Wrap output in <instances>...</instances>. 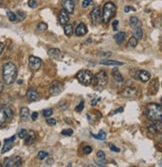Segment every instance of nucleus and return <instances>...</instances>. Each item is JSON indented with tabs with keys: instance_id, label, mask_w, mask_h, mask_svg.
Instances as JSON below:
<instances>
[{
	"instance_id": "obj_1",
	"label": "nucleus",
	"mask_w": 162,
	"mask_h": 167,
	"mask_svg": "<svg viewBox=\"0 0 162 167\" xmlns=\"http://www.w3.org/2000/svg\"><path fill=\"white\" fill-rule=\"evenodd\" d=\"M2 76H3V80L5 84H13L16 80V77H17V68H16L15 64H13L12 62H7V63L4 64Z\"/></svg>"
},
{
	"instance_id": "obj_2",
	"label": "nucleus",
	"mask_w": 162,
	"mask_h": 167,
	"mask_svg": "<svg viewBox=\"0 0 162 167\" xmlns=\"http://www.w3.org/2000/svg\"><path fill=\"white\" fill-rule=\"evenodd\" d=\"M146 115L147 117L152 121L161 120L162 116V107L160 104L150 103L146 107Z\"/></svg>"
},
{
	"instance_id": "obj_3",
	"label": "nucleus",
	"mask_w": 162,
	"mask_h": 167,
	"mask_svg": "<svg viewBox=\"0 0 162 167\" xmlns=\"http://www.w3.org/2000/svg\"><path fill=\"white\" fill-rule=\"evenodd\" d=\"M116 14V6L113 2H107L103 7L102 21L103 23H108Z\"/></svg>"
},
{
	"instance_id": "obj_4",
	"label": "nucleus",
	"mask_w": 162,
	"mask_h": 167,
	"mask_svg": "<svg viewBox=\"0 0 162 167\" xmlns=\"http://www.w3.org/2000/svg\"><path fill=\"white\" fill-rule=\"evenodd\" d=\"M107 81H108L107 74L104 71H100V72H98L95 76H93L92 84L94 85L96 90H102V89H104V87L106 86Z\"/></svg>"
},
{
	"instance_id": "obj_5",
	"label": "nucleus",
	"mask_w": 162,
	"mask_h": 167,
	"mask_svg": "<svg viewBox=\"0 0 162 167\" xmlns=\"http://www.w3.org/2000/svg\"><path fill=\"white\" fill-rule=\"evenodd\" d=\"M13 116V112L10 107L6 105H0V127L4 126Z\"/></svg>"
},
{
	"instance_id": "obj_6",
	"label": "nucleus",
	"mask_w": 162,
	"mask_h": 167,
	"mask_svg": "<svg viewBox=\"0 0 162 167\" xmlns=\"http://www.w3.org/2000/svg\"><path fill=\"white\" fill-rule=\"evenodd\" d=\"M77 80L83 85H91L93 80V74L89 70H80L76 75Z\"/></svg>"
},
{
	"instance_id": "obj_7",
	"label": "nucleus",
	"mask_w": 162,
	"mask_h": 167,
	"mask_svg": "<svg viewBox=\"0 0 162 167\" xmlns=\"http://www.w3.org/2000/svg\"><path fill=\"white\" fill-rule=\"evenodd\" d=\"M22 164V159L19 156H11L4 159L3 166L5 167H19Z\"/></svg>"
},
{
	"instance_id": "obj_8",
	"label": "nucleus",
	"mask_w": 162,
	"mask_h": 167,
	"mask_svg": "<svg viewBox=\"0 0 162 167\" xmlns=\"http://www.w3.org/2000/svg\"><path fill=\"white\" fill-rule=\"evenodd\" d=\"M63 89H64V86H63L62 83L58 82V81H54V82H52L51 85H50L49 92L51 95L56 96V95L60 94V93L63 91Z\"/></svg>"
},
{
	"instance_id": "obj_9",
	"label": "nucleus",
	"mask_w": 162,
	"mask_h": 167,
	"mask_svg": "<svg viewBox=\"0 0 162 167\" xmlns=\"http://www.w3.org/2000/svg\"><path fill=\"white\" fill-rule=\"evenodd\" d=\"M90 18L93 24H98L101 19V10L99 7H94L92 11L90 12Z\"/></svg>"
},
{
	"instance_id": "obj_10",
	"label": "nucleus",
	"mask_w": 162,
	"mask_h": 167,
	"mask_svg": "<svg viewBox=\"0 0 162 167\" xmlns=\"http://www.w3.org/2000/svg\"><path fill=\"white\" fill-rule=\"evenodd\" d=\"M41 66V59L39 57H35V56H30L29 57V67L32 70L36 71L40 68Z\"/></svg>"
},
{
	"instance_id": "obj_11",
	"label": "nucleus",
	"mask_w": 162,
	"mask_h": 167,
	"mask_svg": "<svg viewBox=\"0 0 162 167\" xmlns=\"http://www.w3.org/2000/svg\"><path fill=\"white\" fill-rule=\"evenodd\" d=\"M15 138H16V136L15 135H13V136L10 137V138H7L4 140V146H3V149H2V151H1L2 154L6 153V152H8L10 149H11L12 146H13V144H14Z\"/></svg>"
},
{
	"instance_id": "obj_12",
	"label": "nucleus",
	"mask_w": 162,
	"mask_h": 167,
	"mask_svg": "<svg viewBox=\"0 0 162 167\" xmlns=\"http://www.w3.org/2000/svg\"><path fill=\"white\" fill-rule=\"evenodd\" d=\"M63 5V8L64 10L67 12L68 14H71L74 12V9H75V4L73 2V0H64L62 3Z\"/></svg>"
},
{
	"instance_id": "obj_13",
	"label": "nucleus",
	"mask_w": 162,
	"mask_h": 167,
	"mask_svg": "<svg viewBox=\"0 0 162 167\" xmlns=\"http://www.w3.org/2000/svg\"><path fill=\"white\" fill-rule=\"evenodd\" d=\"M58 20L61 25H65L69 22V14L64 9H61L58 13Z\"/></svg>"
},
{
	"instance_id": "obj_14",
	"label": "nucleus",
	"mask_w": 162,
	"mask_h": 167,
	"mask_svg": "<svg viewBox=\"0 0 162 167\" xmlns=\"http://www.w3.org/2000/svg\"><path fill=\"white\" fill-rule=\"evenodd\" d=\"M27 99L30 102L37 101V100L40 99V95L35 89H29L28 92H27Z\"/></svg>"
},
{
	"instance_id": "obj_15",
	"label": "nucleus",
	"mask_w": 162,
	"mask_h": 167,
	"mask_svg": "<svg viewBox=\"0 0 162 167\" xmlns=\"http://www.w3.org/2000/svg\"><path fill=\"white\" fill-rule=\"evenodd\" d=\"M25 139V144L26 145H30V144H32L33 142L35 141V139H36V134H35L34 131H27V134L26 136L24 137Z\"/></svg>"
},
{
	"instance_id": "obj_16",
	"label": "nucleus",
	"mask_w": 162,
	"mask_h": 167,
	"mask_svg": "<svg viewBox=\"0 0 162 167\" xmlns=\"http://www.w3.org/2000/svg\"><path fill=\"white\" fill-rule=\"evenodd\" d=\"M87 32H88V29L84 23H80L76 27V29H75V34H76L77 36H83V35H85Z\"/></svg>"
},
{
	"instance_id": "obj_17",
	"label": "nucleus",
	"mask_w": 162,
	"mask_h": 167,
	"mask_svg": "<svg viewBox=\"0 0 162 167\" xmlns=\"http://www.w3.org/2000/svg\"><path fill=\"white\" fill-rule=\"evenodd\" d=\"M158 80L157 79H154V80L151 81L150 85L148 87V92L150 94H156L157 91H158Z\"/></svg>"
},
{
	"instance_id": "obj_18",
	"label": "nucleus",
	"mask_w": 162,
	"mask_h": 167,
	"mask_svg": "<svg viewBox=\"0 0 162 167\" xmlns=\"http://www.w3.org/2000/svg\"><path fill=\"white\" fill-rule=\"evenodd\" d=\"M97 163H98V166H105L104 164L106 163V158H105V153L103 151H98L97 152Z\"/></svg>"
},
{
	"instance_id": "obj_19",
	"label": "nucleus",
	"mask_w": 162,
	"mask_h": 167,
	"mask_svg": "<svg viewBox=\"0 0 162 167\" xmlns=\"http://www.w3.org/2000/svg\"><path fill=\"white\" fill-rule=\"evenodd\" d=\"M137 77L142 82H147L150 79V74H149V72L145 71V70H140V71H138Z\"/></svg>"
},
{
	"instance_id": "obj_20",
	"label": "nucleus",
	"mask_w": 162,
	"mask_h": 167,
	"mask_svg": "<svg viewBox=\"0 0 162 167\" xmlns=\"http://www.w3.org/2000/svg\"><path fill=\"white\" fill-rule=\"evenodd\" d=\"M29 114L30 111L27 107H22L20 109V118L22 121H27L29 119Z\"/></svg>"
},
{
	"instance_id": "obj_21",
	"label": "nucleus",
	"mask_w": 162,
	"mask_h": 167,
	"mask_svg": "<svg viewBox=\"0 0 162 167\" xmlns=\"http://www.w3.org/2000/svg\"><path fill=\"white\" fill-rule=\"evenodd\" d=\"M136 89L134 87H127L124 91V96L127 98H132L136 96Z\"/></svg>"
},
{
	"instance_id": "obj_22",
	"label": "nucleus",
	"mask_w": 162,
	"mask_h": 167,
	"mask_svg": "<svg viewBox=\"0 0 162 167\" xmlns=\"http://www.w3.org/2000/svg\"><path fill=\"white\" fill-rule=\"evenodd\" d=\"M148 129H149V131H150V132H152V133L160 132V131H161V123H160V120L158 121V123H154V124L149 125Z\"/></svg>"
},
{
	"instance_id": "obj_23",
	"label": "nucleus",
	"mask_w": 162,
	"mask_h": 167,
	"mask_svg": "<svg viewBox=\"0 0 162 167\" xmlns=\"http://www.w3.org/2000/svg\"><path fill=\"white\" fill-rule=\"evenodd\" d=\"M112 76L114 78V80L117 81V82H122L123 81V77H122L121 73L119 72V70L117 68H114L112 70Z\"/></svg>"
},
{
	"instance_id": "obj_24",
	"label": "nucleus",
	"mask_w": 162,
	"mask_h": 167,
	"mask_svg": "<svg viewBox=\"0 0 162 167\" xmlns=\"http://www.w3.org/2000/svg\"><path fill=\"white\" fill-rule=\"evenodd\" d=\"M125 39V32H118L114 35V40L117 42V44H121Z\"/></svg>"
},
{
	"instance_id": "obj_25",
	"label": "nucleus",
	"mask_w": 162,
	"mask_h": 167,
	"mask_svg": "<svg viewBox=\"0 0 162 167\" xmlns=\"http://www.w3.org/2000/svg\"><path fill=\"white\" fill-rule=\"evenodd\" d=\"M142 35H143V31H142L141 27L140 26L135 27V28H134V31H133V36L135 37L136 39H141Z\"/></svg>"
},
{
	"instance_id": "obj_26",
	"label": "nucleus",
	"mask_w": 162,
	"mask_h": 167,
	"mask_svg": "<svg viewBox=\"0 0 162 167\" xmlns=\"http://www.w3.org/2000/svg\"><path fill=\"white\" fill-rule=\"evenodd\" d=\"M100 64L103 65H123V62L115 61V60H102L100 61Z\"/></svg>"
},
{
	"instance_id": "obj_27",
	"label": "nucleus",
	"mask_w": 162,
	"mask_h": 167,
	"mask_svg": "<svg viewBox=\"0 0 162 167\" xmlns=\"http://www.w3.org/2000/svg\"><path fill=\"white\" fill-rule=\"evenodd\" d=\"M64 33L66 36H71L73 34V27L71 24H65L64 25Z\"/></svg>"
},
{
	"instance_id": "obj_28",
	"label": "nucleus",
	"mask_w": 162,
	"mask_h": 167,
	"mask_svg": "<svg viewBox=\"0 0 162 167\" xmlns=\"http://www.w3.org/2000/svg\"><path fill=\"white\" fill-rule=\"evenodd\" d=\"M48 28V25L46 23H44V22H40V23H38L36 27V32L38 33H42L44 32V31H46Z\"/></svg>"
},
{
	"instance_id": "obj_29",
	"label": "nucleus",
	"mask_w": 162,
	"mask_h": 167,
	"mask_svg": "<svg viewBox=\"0 0 162 167\" xmlns=\"http://www.w3.org/2000/svg\"><path fill=\"white\" fill-rule=\"evenodd\" d=\"M60 50L59 49H50L49 51H48V55L50 56V57H52V58H58L59 57V55H60Z\"/></svg>"
},
{
	"instance_id": "obj_30",
	"label": "nucleus",
	"mask_w": 162,
	"mask_h": 167,
	"mask_svg": "<svg viewBox=\"0 0 162 167\" xmlns=\"http://www.w3.org/2000/svg\"><path fill=\"white\" fill-rule=\"evenodd\" d=\"M130 26L132 27V28H135V27L139 26V19H138L136 16H132V17H130Z\"/></svg>"
},
{
	"instance_id": "obj_31",
	"label": "nucleus",
	"mask_w": 162,
	"mask_h": 167,
	"mask_svg": "<svg viewBox=\"0 0 162 167\" xmlns=\"http://www.w3.org/2000/svg\"><path fill=\"white\" fill-rule=\"evenodd\" d=\"M137 43H138V39H136L134 36H132L131 38H130L129 40H128L127 45H128L129 47H136Z\"/></svg>"
},
{
	"instance_id": "obj_32",
	"label": "nucleus",
	"mask_w": 162,
	"mask_h": 167,
	"mask_svg": "<svg viewBox=\"0 0 162 167\" xmlns=\"http://www.w3.org/2000/svg\"><path fill=\"white\" fill-rule=\"evenodd\" d=\"M92 136H93L94 138L100 139V140H104V139L106 138V133H105L103 130H100L99 133H98L97 135H93V134H92Z\"/></svg>"
},
{
	"instance_id": "obj_33",
	"label": "nucleus",
	"mask_w": 162,
	"mask_h": 167,
	"mask_svg": "<svg viewBox=\"0 0 162 167\" xmlns=\"http://www.w3.org/2000/svg\"><path fill=\"white\" fill-rule=\"evenodd\" d=\"M7 17L10 21L12 22H16V14L13 13L12 11H7Z\"/></svg>"
},
{
	"instance_id": "obj_34",
	"label": "nucleus",
	"mask_w": 162,
	"mask_h": 167,
	"mask_svg": "<svg viewBox=\"0 0 162 167\" xmlns=\"http://www.w3.org/2000/svg\"><path fill=\"white\" fill-rule=\"evenodd\" d=\"M25 16H26V14L24 13V12L22 11H18L17 13H16V21H21V20H23L25 18Z\"/></svg>"
},
{
	"instance_id": "obj_35",
	"label": "nucleus",
	"mask_w": 162,
	"mask_h": 167,
	"mask_svg": "<svg viewBox=\"0 0 162 167\" xmlns=\"http://www.w3.org/2000/svg\"><path fill=\"white\" fill-rule=\"evenodd\" d=\"M47 156H48L47 152H45V151H39L38 152V155H37V157H38L39 160H43V159H45V158L47 157Z\"/></svg>"
},
{
	"instance_id": "obj_36",
	"label": "nucleus",
	"mask_w": 162,
	"mask_h": 167,
	"mask_svg": "<svg viewBox=\"0 0 162 167\" xmlns=\"http://www.w3.org/2000/svg\"><path fill=\"white\" fill-rule=\"evenodd\" d=\"M61 134L64 135V136H71L73 134L72 129H64V130L61 131Z\"/></svg>"
},
{
	"instance_id": "obj_37",
	"label": "nucleus",
	"mask_w": 162,
	"mask_h": 167,
	"mask_svg": "<svg viewBox=\"0 0 162 167\" xmlns=\"http://www.w3.org/2000/svg\"><path fill=\"white\" fill-rule=\"evenodd\" d=\"M53 114V110L52 109H45L43 111V116L44 117H49Z\"/></svg>"
},
{
	"instance_id": "obj_38",
	"label": "nucleus",
	"mask_w": 162,
	"mask_h": 167,
	"mask_svg": "<svg viewBox=\"0 0 162 167\" xmlns=\"http://www.w3.org/2000/svg\"><path fill=\"white\" fill-rule=\"evenodd\" d=\"M28 5H29V7L30 8H36L37 5H38V3H37L36 0H29Z\"/></svg>"
},
{
	"instance_id": "obj_39",
	"label": "nucleus",
	"mask_w": 162,
	"mask_h": 167,
	"mask_svg": "<svg viewBox=\"0 0 162 167\" xmlns=\"http://www.w3.org/2000/svg\"><path fill=\"white\" fill-rule=\"evenodd\" d=\"M93 4V0H84L83 2H82V6H83L84 8L88 7V6L92 5Z\"/></svg>"
},
{
	"instance_id": "obj_40",
	"label": "nucleus",
	"mask_w": 162,
	"mask_h": 167,
	"mask_svg": "<svg viewBox=\"0 0 162 167\" xmlns=\"http://www.w3.org/2000/svg\"><path fill=\"white\" fill-rule=\"evenodd\" d=\"M26 134H27L26 129H21V130L19 131V133H18V136H19L21 139H24V137L26 136Z\"/></svg>"
},
{
	"instance_id": "obj_41",
	"label": "nucleus",
	"mask_w": 162,
	"mask_h": 167,
	"mask_svg": "<svg viewBox=\"0 0 162 167\" xmlns=\"http://www.w3.org/2000/svg\"><path fill=\"white\" fill-rule=\"evenodd\" d=\"M83 108H84V101H81L80 103H79V105L76 106L75 110H76V112H81L82 110H83Z\"/></svg>"
},
{
	"instance_id": "obj_42",
	"label": "nucleus",
	"mask_w": 162,
	"mask_h": 167,
	"mask_svg": "<svg viewBox=\"0 0 162 167\" xmlns=\"http://www.w3.org/2000/svg\"><path fill=\"white\" fill-rule=\"evenodd\" d=\"M46 122H47V124L50 125V126H53V125L56 124V120L54 119V118H48Z\"/></svg>"
},
{
	"instance_id": "obj_43",
	"label": "nucleus",
	"mask_w": 162,
	"mask_h": 167,
	"mask_svg": "<svg viewBox=\"0 0 162 167\" xmlns=\"http://www.w3.org/2000/svg\"><path fill=\"white\" fill-rule=\"evenodd\" d=\"M109 147H110V149L112 150L113 152H119L120 151V149H119L118 147H116V146H115L114 144H112V143L109 144Z\"/></svg>"
},
{
	"instance_id": "obj_44",
	"label": "nucleus",
	"mask_w": 162,
	"mask_h": 167,
	"mask_svg": "<svg viewBox=\"0 0 162 167\" xmlns=\"http://www.w3.org/2000/svg\"><path fill=\"white\" fill-rule=\"evenodd\" d=\"M91 152H92L91 146H85V147H84V153L85 154H89V153H91Z\"/></svg>"
},
{
	"instance_id": "obj_45",
	"label": "nucleus",
	"mask_w": 162,
	"mask_h": 167,
	"mask_svg": "<svg viewBox=\"0 0 162 167\" xmlns=\"http://www.w3.org/2000/svg\"><path fill=\"white\" fill-rule=\"evenodd\" d=\"M124 11L127 13V12H129V11H135V8H133V7H130V6H126L125 8H124Z\"/></svg>"
},
{
	"instance_id": "obj_46",
	"label": "nucleus",
	"mask_w": 162,
	"mask_h": 167,
	"mask_svg": "<svg viewBox=\"0 0 162 167\" xmlns=\"http://www.w3.org/2000/svg\"><path fill=\"white\" fill-rule=\"evenodd\" d=\"M119 24V21L118 20H114L112 23V26H113V30H117V26H118Z\"/></svg>"
},
{
	"instance_id": "obj_47",
	"label": "nucleus",
	"mask_w": 162,
	"mask_h": 167,
	"mask_svg": "<svg viewBox=\"0 0 162 167\" xmlns=\"http://www.w3.org/2000/svg\"><path fill=\"white\" fill-rule=\"evenodd\" d=\"M37 117H38V112H33L32 115H31V119L33 121H35L37 119Z\"/></svg>"
},
{
	"instance_id": "obj_48",
	"label": "nucleus",
	"mask_w": 162,
	"mask_h": 167,
	"mask_svg": "<svg viewBox=\"0 0 162 167\" xmlns=\"http://www.w3.org/2000/svg\"><path fill=\"white\" fill-rule=\"evenodd\" d=\"M4 50V44L2 42H0V55H1V53L3 52Z\"/></svg>"
},
{
	"instance_id": "obj_49",
	"label": "nucleus",
	"mask_w": 162,
	"mask_h": 167,
	"mask_svg": "<svg viewBox=\"0 0 162 167\" xmlns=\"http://www.w3.org/2000/svg\"><path fill=\"white\" fill-rule=\"evenodd\" d=\"M0 166H2V165H1V164H0Z\"/></svg>"
},
{
	"instance_id": "obj_50",
	"label": "nucleus",
	"mask_w": 162,
	"mask_h": 167,
	"mask_svg": "<svg viewBox=\"0 0 162 167\" xmlns=\"http://www.w3.org/2000/svg\"><path fill=\"white\" fill-rule=\"evenodd\" d=\"M0 145H1V143H0Z\"/></svg>"
}]
</instances>
